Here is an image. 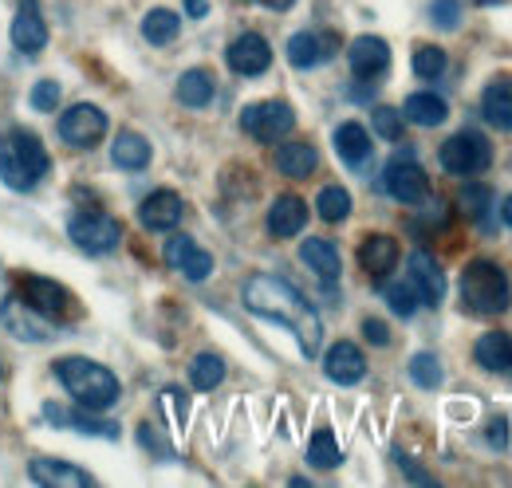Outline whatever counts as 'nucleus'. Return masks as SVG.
<instances>
[{
    "mask_svg": "<svg viewBox=\"0 0 512 488\" xmlns=\"http://www.w3.org/2000/svg\"><path fill=\"white\" fill-rule=\"evenodd\" d=\"M406 130V119L394 111V107H375V134L386 138V142H398Z\"/></svg>",
    "mask_w": 512,
    "mask_h": 488,
    "instance_id": "39",
    "label": "nucleus"
},
{
    "mask_svg": "<svg viewBox=\"0 0 512 488\" xmlns=\"http://www.w3.org/2000/svg\"><path fill=\"white\" fill-rule=\"evenodd\" d=\"M209 99H213V75L209 71L193 67V71H186L178 79V103H186V107H209Z\"/></svg>",
    "mask_w": 512,
    "mask_h": 488,
    "instance_id": "31",
    "label": "nucleus"
},
{
    "mask_svg": "<svg viewBox=\"0 0 512 488\" xmlns=\"http://www.w3.org/2000/svg\"><path fill=\"white\" fill-rule=\"evenodd\" d=\"M16 292H20V304H28L32 311H40V315L52 319V323H60V319H67V315L75 311V296L67 292L64 284L44 280V276H20Z\"/></svg>",
    "mask_w": 512,
    "mask_h": 488,
    "instance_id": "5",
    "label": "nucleus"
},
{
    "mask_svg": "<svg viewBox=\"0 0 512 488\" xmlns=\"http://www.w3.org/2000/svg\"><path fill=\"white\" fill-rule=\"evenodd\" d=\"M0 378H4V363H0Z\"/></svg>",
    "mask_w": 512,
    "mask_h": 488,
    "instance_id": "51",
    "label": "nucleus"
},
{
    "mask_svg": "<svg viewBox=\"0 0 512 488\" xmlns=\"http://www.w3.org/2000/svg\"><path fill=\"white\" fill-rule=\"evenodd\" d=\"M12 44L20 56H40L48 44V20L40 12V0H20L12 16Z\"/></svg>",
    "mask_w": 512,
    "mask_h": 488,
    "instance_id": "10",
    "label": "nucleus"
},
{
    "mask_svg": "<svg viewBox=\"0 0 512 488\" xmlns=\"http://www.w3.org/2000/svg\"><path fill=\"white\" fill-rule=\"evenodd\" d=\"M363 335H367V343H375V347H386V343H390V327H386L383 319H363Z\"/></svg>",
    "mask_w": 512,
    "mask_h": 488,
    "instance_id": "43",
    "label": "nucleus"
},
{
    "mask_svg": "<svg viewBox=\"0 0 512 488\" xmlns=\"http://www.w3.org/2000/svg\"><path fill=\"white\" fill-rule=\"evenodd\" d=\"M264 4H268V8H272V12H288V8H292V4H296V0H264Z\"/></svg>",
    "mask_w": 512,
    "mask_h": 488,
    "instance_id": "48",
    "label": "nucleus"
},
{
    "mask_svg": "<svg viewBox=\"0 0 512 488\" xmlns=\"http://www.w3.org/2000/svg\"><path fill=\"white\" fill-rule=\"evenodd\" d=\"M56 378L64 382V390L75 398V406L87 410V414L111 410L119 402V394H123L119 378L107 366L91 363V359H60L56 363Z\"/></svg>",
    "mask_w": 512,
    "mask_h": 488,
    "instance_id": "2",
    "label": "nucleus"
},
{
    "mask_svg": "<svg viewBox=\"0 0 512 488\" xmlns=\"http://www.w3.org/2000/svg\"><path fill=\"white\" fill-rule=\"evenodd\" d=\"M0 178H4V185H12V189H32L36 185V178L20 162V154H16V146H12L8 134H0Z\"/></svg>",
    "mask_w": 512,
    "mask_h": 488,
    "instance_id": "30",
    "label": "nucleus"
},
{
    "mask_svg": "<svg viewBox=\"0 0 512 488\" xmlns=\"http://www.w3.org/2000/svg\"><path fill=\"white\" fill-rule=\"evenodd\" d=\"M268 63H272V48H268V40L260 32H245V36H237L229 44V67L237 75H264Z\"/></svg>",
    "mask_w": 512,
    "mask_h": 488,
    "instance_id": "14",
    "label": "nucleus"
},
{
    "mask_svg": "<svg viewBox=\"0 0 512 488\" xmlns=\"http://www.w3.org/2000/svg\"><path fill=\"white\" fill-rule=\"evenodd\" d=\"M335 56V36H323V32H296L288 40V63L300 67V71H312Z\"/></svg>",
    "mask_w": 512,
    "mask_h": 488,
    "instance_id": "15",
    "label": "nucleus"
},
{
    "mask_svg": "<svg viewBox=\"0 0 512 488\" xmlns=\"http://www.w3.org/2000/svg\"><path fill=\"white\" fill-rule=\"evenodd\" d=\"M398 465H402V469H406V473H410V477H414V481H422V485H430V481H434V477H430V473H422V469H418V465H414V461H410V457H402V453H398Z\"/></svg>",
    "mask_w": 512,
    "mask_h": 488,
    "instance_id": "46",
    "label": "nucleus"
},
{
    "mask_svg": "<svg viewBox=\"0 0 512 488\" xmlns=\"http://www.w3.org/2000/svg\"><path fill=\"white\" fill-rule=\"evenodd\" d=\"M103 134H107V115L91 103H75L67 115H60V138L67 146L91 150L95 142H103Z\"/></svg>",
    "mask_w": 512,
    "mask_h": 488,
    "instance_id": "9",
    "label": "nucleus"
},
{
    "mask_svg": "<svg viewBox=\"0 0 512 488\" xmlns=\"http://www.w3.org/2000/svg\"><path fill=\"white\" fill-rule=\"evenodd\" d=\"M489 201H493V193H489L485 185H469V189L461 193V205H465V213H473L477 221L485 217V209H489Z\"/></svg>",
    "mask_w": 512,
    "mask_h": 488,
    "instance_id": "42",
    "label": "nucleus"
},
{
    "mask_svg": "<svg viewBox=\"0 0 512 488\" xmlns=\"http://www.w3.org/2000/svg\"><path fill=\"white\" fill-rule=\"evenodd\" d=\"M300 260L320 276L323 284H335V280H339V252H335L331 241H323V237L304 241L300 244Z\"/></svg>",
    "mask_w": 512,
    "mask_h": 488,
    "instance_id": "25",
    "label": "nucleus"
},
{
    "mask_svg": "<svg viewBox=\"0 0 512 488\" xmlns=\"http://www.w3.org/2000/svg\"><path fill=\"white\" fill-rule=\"evenodd\" d=\"M386 304H390V311L394 315H402V319H410L414 311H418V292H414V284H390L386 288Z\"/></svg>",
    "mask_w": 512,
    "mask_h": 488,
    "instance_id": "38",
    "label": "nucleus"
},
{
    "mask_svg": "<svg viewBox=\"0 0 512 488\" xmlns=\"http://www.w3.org/2000/svg\"><path fill=\"white\" fill-rule=\"evenodd\" d=\"M12 296H16V280L4 272V264H0V311L12 304Z\"/></svg>",
    "mask_w": 512,
    "mask_h": 488,
    "instance_id": "44",
    "label": "nucleus"
},
{
    "mask_svg": "<svg viewBox=\"0 0 512 488\" xmlns=\"http://www.w3.org/2000/svg\"><path fill=\"white\" fill-rule=\"evenodd\" d=\"M489 441H493L497 449H505V445H509V422H505V418H497V422L489 426Z\"/></svg>",
    "mask_w": 512,
    "mask_h": 488,
    "instance_id": "45",
    "label": "nucleus"
},
{
    "mask_svg": "<svg viewBox=\"0 0 512 488\" xmlns=\"http://www.w3.org/2000/svg\"><path fill=\"white\" fill-rule=\"evenodd\" d=\"M56 103H60V83L56 79H40L32 87V107L36 111H56Z\"/></svg>",
    "mask_w": 512,
    "mask_h": 488,
    "instance_id": "41",
    "label": "nucleus"
},
{
    "mask_svg": "<svg viewBox=\"0 0 512 488\" xmlns=\"http://www.w3.org/2000/svg\"><path fill=\"white\" fill-rule=\"evenodd\" d=\"M489 162H493V150H489V142H485L477 130H461V134H453L446 146H442V166H446L449 174L473 178V174H481Z\"/></svg>",
    "mask_w": 512,
    "mask_h": 488,
    "instance_id": "7",
    "label": "nucleus"
},
{
    "mask_svg": "<svg viewBox=\"0 0 512 488\" xmlns=\"http://www.w3.org/2000/svg\"><path fill=\"white\" fill-rule=\"evenodd\" d=\"M410 284H414V292H418V300L426 307H438L446 300V276H442V268H438V260L430 256V252H410Z\"/></svg>",
    "mask_w": 512,
    "mask_h": 488,
    "instance_id": "11",
    "label": "nucleus"
},
{
    "mask_svg": "<svg viewBox=\"0 0 512 488\" xmlns=\"http://www.w3.org/2000/svg\"><path fill=\"white\" fill-rule=\"evenodd\" d=\"M8 138H12V146H16V154H20V162L28 166V174L40 182V178H48V170H52V162H48V150H44V142L32 134V130H24V126H16V130H8Z\"/></svg>",
    "mask_w": 512,
    "mask_h": 488,
    "instance_id": "24",
    "label": "nucleus"
},
{
    "mask_svg": "<svg viewBox=\"0 0 512 488\" xmlns=\"http://www.w3.org/2000/svg\"><path fill=\"white\" fill-rule=\"evenodd\" d=\"M323 370H327L331 382L355 386V382H363V374H367V359H363V351H359L355 343H335V347L323 355Z\"/></svg>",
    "mask_w": 512,
    "mask_h": 488,
    "instance_id": "16",
    "label": "nucleus"
},
{
    "mask_svg": "<svg viewBox=\"0 0 512 488\" xmlns=\"http://www.w3.org/2000/svg\"><path fill=\"white\" fill-rule=\"evenodd\" d=\"M461 304H465V311H473L481 319L505 315L512 304L509 276L493 260H469L465 272H461Z\"/></svg>",
    "mask_w": 512,
    "mask_h": 488,
    "instance_id": "3",
    "label": "nucleus"
},
{
    "mask_svg": "<svg viewBox=\"0 0 512 488\" xmlns=\"http://www.w3.org/2000/svg\"><path fill=\"white\" fill-rule=\"evenodd\" d=\"M111 162L119 170H146L150 166V142L142 134H134V130H123L115 138V146H111Z\"/></svg>",
    "mask_w": 512,
    "mask_h": 488,
    "instance_id": "27",
    "label": "nucleus"
},
{
    "mask_svg": "<svg viewBox=\"0 0 512 488\" xmlns=\"http://www.w3.org/2000/svg\"><path fill=\"white\" fill-rule=\"evenodd\" d=\"M402 119H410L414 126H442V122L449 119V107H446V99H438V95H430V91H418V95L406 99Z\"/></svg>",
    "mask_w": 512,
    "mask_h": 488,
    "instance_id": "29",
    "label": "nucleus"
},
{
    "mask_svg": "<svg viewBox=\"0 0 512 488\" xmlns=\"http://www.w3.org/2000/svg\"><path fill=\"white\" fill-rule=\"evenodd\" d=\"M316 209H320L323 221L339 225V221H347V213H351V193H347L343 185H323L320 197H316Z\"/></svg>",
    "mask_w": 512,
    "mask_h": 488,
    "instance_id": "33",
    "label": "nucleus"
},
{
    "mask_svg": "<svg viewBox=\"0 0 512 488\" xmlns=\"http://www.w3.org/2000/svg\"><path fill=\"white\" fill-rule=\"evenodd\" d=\"M386 193H390L394 201H402V205H418V201H426L430 178H426V170L414 162L410 150L398 154V158L386 166Z\"/></svg>",
    "mask_w": 512,
    "mask_h": 488,
    "instance_id": "8",
    "label": "nucleus"
},
{
    "mask_svg": "<svg viewBox=\"0 0 512 488\" xmlns=\"http://www.w3.org/2000/svg\"><path fill=\"white\" fill-rule=\"evenodd\" d=\"M245 307L253 315H264L272 323H284L296 339H300V351L312 359L323 343V323L316 315V307L308 304L288 280L280 276H253L245 284Z\"/></svg>",
    "mask_w": 512,
    "mask_h": 488,
    "instance_id": "1",
    "label": "nucleus"
},
{
    "mask_svg": "<svg viewBox=\"0 0 512 488\" xmlns=\"http://www.w3.org/2000/svg\"><path fill=\"white\" fill-rule=\"evenodd\" d=\"M430 20H434L438 28L453 32V28L461 24V0H434V4H430Z\"/></svg>",
    "mask_w": 512,
    "mask_h": 488,
    "instance_id": "40",
    "label": "nucleus"
},
{
    "mask_svg": "<svg viewBox=\"0 0 512 488\" xmlns=\"http://www.w3.org/2000/svg\"><path fill=\"white\" fill-rule=\"evenodd\" d=\"M178 32H182V20H178V12H170V8H154V12H146V20H142V36H146L150 44H170V40H178Z\"/></svg>",
    "mask_w": 512,
    "mask_h": 488,
    "instance_id": "32",
    "label": "nucleus"
},
{
    "mask_svg": "<svg viewBox=\"0 0 512 488\" xmlns=\"http://www.w3.org/2000/svg\"><path fill=\"white\" fill-rule=\"evenodd\" d=\"M304 225H308V205L296 193H284V197L272 201V209H268V233L272 237H280V241L296 237Z\"/></svg>",
    "mask_w": 512,
    "mask_h": 488,
    "instance_id": "19",
    "label": "nucleus"
},
{
    "mask_svg": "<svg viewBox=\"0 0 512 488\" xmlns=\"http://www.w3.org/2000/svg\"><path fill=\"white\" fill-rule=\"evenodd\" d=\"M44 418L64 429H75V433H87V437H107V441L119 437V426H115V422H99V418H87V414H67L60 406H44Z\"/></svg>",
    "mask_w": 512,
    "mask_h": 488,
    "instance_id": "28",
    "label": "nucleus"
},
{
    "mask_svg": "<svg viewBox=\"0 0 512 488\" xmlns=\"http://www.w3.org/2000/svg\"><path fill=\"white\" fill-rule=\"evenodd\" d=\"M182 197L174 193V189H154L146 201H142V209H138V221L150 229V233H170V229H178V221H182Z\"/></svg>",
    "mask_w": 512,
    "mask_h": 488,
    "instance_id": "12",
    "label": "nucleus"
},
{
    "mask_svg": "<svg viewBox=\"0 0 512 488\" xmlns=\"http://www.w3.org/2000/svg\"><path fill=\"white\" fill-rule=\"evenodd\" d=\"M28 473H32V481H36V485H48V488L95 485V477H91V473H83V469H75V465H67V461H56V457H36Z\"/></svg>",
    "mask_w": 512,
    "mask_h": 488,
    "instance_id": "20",
    "label": "nucleus"
},
{
    "mask_svg": "<svg viewBox=\"0 0 512 488\" xmlns=\"http://www.w3.org/2000/svg\"><path fill=\"white\" fill-rule=\"evenodd\" d=\"M186 12L190 16H205L209 12V0H186Z\"/></svg>",
    "mask_w": 512,
    "mask_h": 488,
    "instance_id": "47",
    "label": "nucleus"
},
{
    "mask_svg": "<svg viewBox=\"0 0 512 488\" xmlns=\"http://www.w3.org/2000/svg\"><path fill=\"white\" fill-rule=\"evenodd\" d=\"M414 71H418L422 79H438V75L446 71V52H442L438 44H418V48H414Z\"/></svg>",
    "mask_w": 512,
    "mask_h": 488,
    "instance_id": "37",
    "label": "nucleus"
},
{
    "mask_svg": "<svg viewBox=\"0 0 512 488\" xmlns=\"http://www.w3.org/2000/svg\"><path fill=\"white\" fill-rule=\"evenodd\" d=\"M276 166H280V174H284V178L304 182V178H312V174H316L320 154H316V146H312V142H284V146L276 150Z\"/></svg>",
    "mask_w": 512,
    "mask_h": 488,
    "instance_id": "21",
    "label": "nucleus"
},
{
    "mask_svg": "<svg viewBox=\"0 0 512 488\" xmlns=\"http://www.w3.org/2000/svg\"><path fill=\"white\" fill-rule=\"evenodd\" d=\"M501 217H505V225L512 229V193L505 197V205H501Z\"/></svg>",
    "mask_w": 512,
    "mask_h": 488,
    "instance_id": "49",
    "label": "nucleus"
},
{
    "mask_svg": "<svg viewBox=\"0 0 512 488\" xmlns=\"http://www.w3.org/2000/svg\"><path fill=\"white\" fill-rule=\"evenodd\" d=\"M477 4H497V0H477Z\"/></svg>",
    "mask_w": 512,
    "mask_h": 488,
    "instance_id": "50",
    "label": "nucleus"
},
{
    "mask_svg": "<svg viewBox=\"0 0 512 488\" xmlns=\"http://www.w3.org/2000/svg\"><path fill=\"white\" fill-rule=\"evenodd\" d=\"M410 378H414L422 390H438V386H442V363H438V355L418 351V355L410 359Z\"/></svg>",
    "mask_w": 512,
    "mask_h": 488,
    "instance_id": "36",
    "label": "nucleus"
},
{
    "mask_svg": "<svg viewBox=\"0 0 512 488\" xmlns=\"http://www.w3.org/2000/svg\"><path fill=\"white\" fill-rule=\"evenodd\" d=\"M335 154L347 162V166H363L371 158V134L359 126V122H343L335 130Z\"/></svg>",
    "mask_w": 512,
    "mask_h": 488,
    "instance_id": "26",
    "label": "nucleus"
},
{
    "mask_svg": "<svg viewBox=\"0 0 512 488\" xmlns=\"http://www.w3.org/2000/svg\"><path fill=\"white\" fill-rule=\"evenodd\" d=\"M241 126H245V134L256 138V142H280V138H288V134H292L296 115H292V107H288V103L268 99V103H253V107H245V111H241Z\"/></svg>",
    "mask_w": 512,
    "mask_h": 488,
    "instance_id": "6",
    "label": "nucleus"
},
{
    "mask_svg": "<svg viewBox=\"0 0 512 488\" xmlns=\"http://www.w3.org/2000/svg\"><path fill=\"white\" fill-rule=\"evenodd\" d=\"M67 237L79 244L83 252L99 256V252L119 248V241H123V225H119L115 217L99 213V209H83V213H71V221H67Z\"/></svg>",
    "mask_w": 512,
    "mask_h": 488,
    "instance_id": "4",
    "label": "nucleus"
},
{
    "mask_svg": "<svg viewBox=\"0 0 512 488\" xmlns=\"http://www.w3.org/2000/svg\"><path fill=\"white\" fill-rule=\"evenodd\" d=\"M347 63H351V71L359 79H375V75H383L386 63H390V48H386V40H379V36H359L347 48Z\"/></svg>",
    "mask_w": 512,
    "mask_h": 488,
    "instance_id": "18",
    "label": "nucleus"
},
{
    "mask_svg": "<svg viewBox=\"0 0 512 488\" xmlns=\"http://www.w3.org/2000/svg\"><path fill=\"white\" fill-rule=\"evenodd\" d=\"M308 461L316 465V469H335L343 457H339V441H335V433L331 429H320L312 441H308Z\"/></svg>",
    "mask_w": 512,
    "mask_h": 488,
    "instance_id": "35",
    "label": "nucleus"
},
{
    "mask_svg": "<svg viewBox=\"0 0 512 488\" xmlns=\"http://www.w3.org/2000/svg\"><path fill=\"white\" fill-rule=\"evenodd\" d=\"M225 378V359L221 355H197L190 366V382L197 390H217Z\"/></svg>",
    "mask_w": 512,
    "mask_h": 488,
    "instance_id": "34",
    "label": "nucleus"
},
{
    "mask_svg": "<svg viewBox=\"0 0 512 488\" xmlns=\"http://www.w3.org/2000/svg\"><path fill=\"white\" fill-rule=\"evenodd\" d=\"M481 115L497 130H512V79H493L481 95Z\"/></svg>",
    "mask_w": 512,
    "mask_h": 488,
    "instance_id": "23",
    "label": "nucleus"
},
{
    "mask_svg": "<svg viewBox=\"0 0 512 488\" xmlns=\"http://www.w3.org/2000/svg\"><path fill=\"white\" fill-rule=\"evenodd\" d=\"M359 264H363V272L371 280H386L394 272V264H398V241L386 237V233L363 237V244H359Z\"/></svg>",
    "mask_w": 512,
    "mask_h": 488,
    "instance_id": "17",
    "label": "nucleus"
},
{
    "mask_svg": "<svg viewBox=\"0 0 512 488\" xmlns=\"http://www.w3.org/2000/svg\"><path fill=\"white\" fill-rule=\"evenodd\" d=\"M473 359H477V366H485V370H493V374L512 370V335L509 331H489V335H481L477 347H473Z\"/></svg>",
    "mask_w": 512,
    "mask_h": 488,
    "instance_id": "22",
    "label": "nucleus"
},
{
    "mask_svg": "<svg viewBox=\"0 0 512 488\" xmlns=\"http://www.w3.org/2000/svg\"><path fill=\"white\" fill-rule=\"evenodd\" d=\"M166 260H170L174 272H182L193 284L209 280V272H213V256L201 244H193L190 237H170L166 241Z\"/></svg>",
    "mask_w": 512,
    "mask_h": 488,
    "instance_id": "13",
    "label": "nucleus"
}]
</instances>
